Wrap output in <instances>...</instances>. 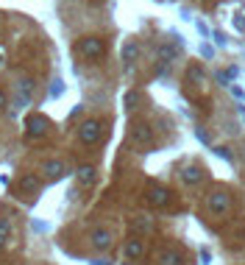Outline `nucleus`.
I'll list each match as a JSON object with an SVG mask.
<instances>
[{
    "label": "nucleus",
    "mask_w": 245,
    "mask_h": 265,
    "mask_svg": "<svg viewBox=\"0 0 245 265\" xmlns=\"http://www.w3.org/2000/svg\"><path fill=\"white\" fill-rule=\"evenodd\" d=\"M76 53L84 56V59H100L106 53V42L100 36H84V39H78Z\"/></svg>",
    "instance_id": "f257e3e1"
},
{
    "label": "nucleus",
    "mask_w": 245,
    "mask_h": 265,
    "mask_svg": "<svg viewBox=\"0 0 245 265\" xmlns=\"http://www.w3.org/2000/svg\"><path fill=\"white\" fill-rule=\"evenodd\" d=\"M100 134H103V123L100 120H84V123L78 126V137H81V142L84 145H95L100 139Z\"/></svg>",
    "instance_id": "f03ea898"
},
{
    "label": "nucleus",
    "mask_w": 245,
    "mask_h": 265,
    "mask_svg": "<svg viewBox=\"0 0 245 265\" xmlns=\"http://www.w3.org/2000/svg\"><path fill=\"white\" fill-rule=\"evenodd\" d=\"M48 129H50V120L45 118V115H28V120H25V134H28V139L45 137Z\"/></svg>",
    "instance_id": "7ed1b4c3"
},
{
    "label": "nucleus",
    "mask_w": 245,
    "mask_h": 265,
    "mask_svg": "<svg viewBox=\"0 0 245 265\" xmlns=\"http://www.w3.org/2000/svg\"><path fill=\"white\" fill-rule=\"evenodd\" d=\"M206 207H209V212L212 215H226V212H229L231 209V198H229V193H226V190H215V193L209 195V198H206Z\"/></svg>",
    "instance_id": "20e7f679"
},
{
    "label": "nucleus",
    "mask_w": 245,
    "mask_h": 265,
    "mask_svg": "<svg viewBox=\"0 0 245 265\" xmlns=\"http://www.w3.org/2000/svg\"><path fill=\"white\" fill-rule=\"evenodd\" d=\"M131 139L140 148H151L154 145V129H151L148 123H134L131 126Z\"/></svg>",
    "instance_id": "39448f33"
},
{
    "label": "nucleus",
    "mask_w": 245,
    "mask_h": 265,
    "mask_svg": "<svg viewBox=\"0 0 245 265\" xmlns=\"http://www.w3.org/2000/svg\"><path fill=\"white\" fill-rule=\"evenodd\" d=\"M148 204H151V207H167L170 190L162 187V184H151V187H148Z\"/></svg>",
    "instance_id": "423d86ee"
},
{
    "label": "nucleus",
    "mask_w": 245,
    "mask_h": 265,
    "mask_svg": "<svg viewBox=\"0 0 245 265\" xmlns=\"http://www.w3.org/2000/svg\"><path fill=\"white\" fill-rule=\"evenodd\" d=\"M39 170L45 173V179H62V176L67 173V165H64L62 159H48V162H42Z\"/></svg>",
    "instance_id": "0eeeda50"
},
{
    "label": "nucleus",
    "mask_w": 245,
    "mask_h": 265,
    "mask_svg": "<svg viewBox=\"0 0 245 265\" xmlns=\"http://www.w3.org/2000/svg\"><path fill=\"white\" fill-rule=\"evenodd\" d=\"M181 181L189 184V187H192V184H201L203 181V167L201 165H184L181 167Z\"/></svg>",
    "instance_id": "6e6552de"
},
{
    "label": "nucleus",
    "mask_w": 245,
    "mask_h": 265,
    "mask_svg": "<svg viewBox=\"0 0 245 265\" xmlns=\"http://www.w3.org/2000/svg\"><path fill=\"white\" fill-rule=\"evenodd\" d=\"M89 240H92V246H95L98 251H106L109 246H112V232L100 226V229H95V232L89 235Z\"/></svg>",
    "instance_id": "1a4fd4ad"
},
{
    "label": "nucleus",
    "mask_w": 245,
    "mask_h": 265,
    "mask_svg": "<svg viewBox=\"0 0 245 265\" xmlns=\"http://www.w3.org/2000/svg\"><path fill=\"white\" fill-rule=\"evenodd\" d=\"M159 265H181V254L178 251H173V249H164V251H159Z\"/></svg>",
    "instance_id": "9d476101"
},
{
    "label": "nucleus",
    "mask_w": 245,
    "mask_h": 265,
    "mask_svg": "<svg viewBox=\"0 0 245 265\" xmlns=\"http://www.w3.org/2000/svg\"><path fill=\"white\" fill-rule=\"evenodd\" d=\"M17 187H20V193H39V179L36 176H22Z\"/></svg>",
    "instance_id": "9b49d317"
},
{
    "label": "nucleus",
    "mask_w": 245,
    "mask_h": 265,
    "mask_svg": "<svg viewBox=\"0 0 245 265\" xmlns=\"http://www.w3.org/2000/svg\"><path fill=\"white\" fill-rule=\"evenodd\" d=\"M17 87H20V98H22V101H28V98H31V92H34V78L22 76L20 81H17Z\"/></svg>",
    "instance_id": "f8f14e48"
},
{
    "label": "nucleus",
    "mask_w": 245,
    "mask_h": 265,
    "mask_svg": "<svg viewBox=\"0 0 245 265\" xmlns=\"http://www.w3.org/2000/svg\"><path fill=\"white\" fill-rule=\"evenodd\" d=\"M78 181H81V184H86V187H89L92 181H95V167H92V165H84V167H78Z\"/></svg>",
    "instance_id": "ddd939ff"
},
{
    "label": "nucleus",
    "mask_w": 245,
    "mask_h": 265,
    "mask_svg": "<svg viewBox=\"0 0 245 265\" xmlns=\"http://www.w3.org/2000/svg\"><path fill=\"white\" fill-rule=\"evenodd\" d=\"M126 257H128V260H140V257H142V240H128Z\"/></svg>",
    "instance_id": "4468645a"
},
{
    "label": "nucleus",
    "mask_w": 245,
    "mask_h": 265,
    "mask_svg": "<svg viewBox=\"0 0 245 265\" xmlns=\"http://www.w3.org/2000/svg\"><path fill=\"white\" fill-rule=\"evenodd\" d=\"M137 56H140V45H137V42H128L126 48H123V59H126V62H134Z\"/></svg>",
    "instance_id": "2eb2a0df"
},
{
    "label": "nucleus",
    "mask_w": 245,
    "mask_h": 265,
    "mask_svg": "<svg viewBox=\"0 0 245 265\" xmlns=\"http://www.w3.org/2000/svg\"><path fill=\"white\" fill-rule=\"evenodd\" d=\"M159 59H162L164 64H170V62L175 59V48H170V45H162V48H159Z\"/></svg>",
    "instance_id": "dca6fc26"
},
{
    "label": "nucleus",
    "mask_w": 245,
    "mask_h": 265,
    "mask_svg": "<svg viewBox=\"0 0 245 265\" xmlns=\"http://www.w3.org/2000/svg\"><path fill=\"white\" fill-rule=\"evenodd\" d=\"M8 235H11V223H8L6 218H0V237H3V240H8Z\"/></svg>",
    "instance_id": "f3484780"
},
{
    "label": "nucleus",
    "mask_w": 245,
    "mask_h": 265,
    "mask_svg": "<svg viewBox=\"0 0 245 265\" xmlns=\"http://www.w3.org/2000/svg\"><path fill=\"white\" fill-rule=\"evenodd\" d=\"M189 78H192V81H201V84H203V73H201V67H192V70H189Z\"/></svg>",
    "instance_id": "a211bd4d"
},
{
    "label": "nucleus",
    "mask_w": 245,
    "mask_h": 265,
    "mask_svg": "<svg viewBox=\"0 0 245 265\" xmlns=\"http://www.w3.org/2000/svg\"><path fill=\"white\" fill-rule=\"evenodd\" d=\"M6 106H8V98H6V92L0 90V112L6 109Z\"/></svg>",
    "instance_id": "6ab92c4d"
},
{
    "label": "nucleus",
    "mask_w": 245,
    "mask_h": 265,
    "mask_svg": "<svg viewBox=\"0 0 245 265\" xmlns=\"http://www.w3.org/2000/svg\"><path fill=\"white\" fill-rule=\"evenodd\" d=\"M217 153H220L223 159H231V151H229V148H217Z\"/></svg>",
    "instance_id": "aec40b11"
},
{
    "label": "nucleus",
    "mask_w": 245,
    "mask_h": 265,
    "mask_svg": "<svg viewBox=\"0 0 245 265\" xmlns=\"http://www.w3.org/2000/svg\"><path fill=\"white\" fill-rule=\"evenodd\" d=\"M3 246H6V240H3V237H0V249H3Z\"/></svg>",
    "instance_id": "412c9836"
},
{
    "label": "nucleus",
    "mask_w": 245,
    "mask_h": 265,
    "mask_svg": "<svg viewBox=\"0 0 245 265\" xmlns=\"http://www.w3.org/2000/svg\"><path fill=\"white\" fill-rule=\"evenodd\" d=\"M243 118H245V112H243Z\"/></svg>",
    "instance_id": "4be33fe9"
}]
</instances>
